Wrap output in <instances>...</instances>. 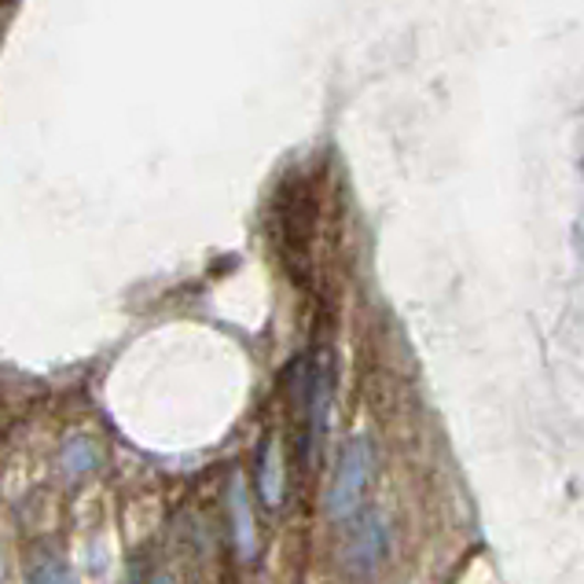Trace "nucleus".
I'll return each instance as SVG.
<instances>
[{
	"label": "nucleus",
	"instance_id": "5",
	"mask_svg": "<svg viewBox=\"0 0 584 584\" xmlns=\"http://www.w3.org/2000/svg\"><path fill=\"white\" fill-rule=\"evenodd\" d=\"M30 584H74V577L66 574L63 566H55V563H49V566H41V570H33V577H30Z\"/></svg>",
	"mask_w": 584,
	"mask_h": 584
},
{
	"label": "nucleus",
	"instance_id": "4",
	"mask_svg": "<svg viewBox=\"0 0 584 584\" xmlns=\"http://www.w3.org/2000/svg\"><path fill=\"white\" fill-rule=\"evenodd\" d=\"M232 511H236V541H239V552L250 559V555H254V522H250L247 489H243V482H239V478H236V486H232Z\"/></svg>",
	"mask_w": 584,
	"mask_h": 584
},
{
	"label": "nucleus",
	"instance_id": "2",
	"mask_svg": "<svg viewBox=\"0 0 584 584\" xmlns=\"http://www.w3.org/2000/svg\"><path fill=\"white\" fill-rule=\"evenodd\" d=\"M386 552V525L375 511H364L361 522L353 525L350 544H346V566L353 574H368L379 566V559Z\"/></svg>",
	"mask_w": 584,
	"mask_h": 584
},
{
	"label": "nucleus",
	"instance_id": "1",
	"mask_svg": "<svg viewBox=\"0 0 584 584\" xmlns=\"http://www.w3.org/2000/svg\"><path fill=\"white\" fill-rule=\"evenodd\" d=\"M368 478H372V445L368 438H353L346 445V452H342L335 482H331V492H327L331 519H350L357 511L364 489H368Z\"/></svg>",
	"mask_w": 584,
	"mask_h": 584
},
{
	"label": "nucleus",
	"instance_id": "3",
	"mask_svg": "<svg viewBox=\"0 0 584 584\" xmlns=\"http://www.w3.org/2000/svg\"><path fill=\"white\" fill-rule=\"evenodd\" d=\"M261 497L269 508L283 500V467H280V441H269L265 460H261Z\"/></svg>",
	"mask_w": 584,
	"mask_h": 584
},
{
	"label": "nucleus",
	"instance_id": "6",
	"mask_svg": "<svg viewBox=\"0 0 584 584\" xmlns=\"http://www.w3.org/2000/svg\"><path fill=\"white\" fill-rule=\"evenodd\" d=\"M155 584H169V581H166V577H158V581H155Z\"/></svg>",
	"mask_w": 584,
	"mask_h": 584
}]
</instances>
